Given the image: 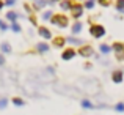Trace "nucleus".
Instances as JSON below:
<instances>
[{
	"label": "nucleus",
	"instance_id": "obj_1",
	"mask_svg": "<svg viewBox=\"0 0 124 115\" xmlns=\"http://www.w3.org/2000/svg\"><path fill=\"white\" fill-rule=\"evenodd\" d=\"M50 22L54 25H57V27H60V28H66L68 25H69V19H68V16L61 14V13L52 16V18H50Z\"/></svg>",
	"mask_w": 124,
	"mask_h": 115
},
{
	"label": "nucleus",
	"instance_id": "obj_2",
	"mask_svg": "<svg viewBox=\"0 0 124 115\" xmlns=\"http://www.w3.org/2000/svg\"><path fill=\"white\" fill-rule=\"evenodd\" d=\"M90 35L93 38L99 39V38H104L105 36V27L101 24H91L90 25Z\"/></svg>",
	"mask_w": 124,
	"mask_h": 115
},
{
	"label": "nucleus",
	"instance_id": "obj_3",
	"mask_svg": "<svg viewBox=\"0 0 124 115\" xmlns=\"http://www.w3.org/2000/svg\"><path fill=\"white\" fill-rule=\"evenodd\" d=\"M77 54L83 58H90V57H94L96 51H94V47L91 44H83L80 47H77Z\"/></svg>",
	"mask_w": 124,
	"mask_h": 115
},
{
	"label": "nucleus",
	"instance_id": "obj_4",
	"mask_svg": "<svg viewBox=\"0 0 124 115\" xmlns=\"http://www.w3.org/2000/svg\"><path fill=\"white\" fill-rule=\"evenodd\" d=\"M77 55V49L72 47V46H69V47H64L63 52H61V60L64 62H71L74 57Z\"/></svg>",
	"mask_w": 124,
	"mask_h": 115
},
{
	"label": "nucleus",
	"instance_id": "obj_5",
	"mask_svg": "<svg viewBox=\"0 0 124 115\" xmlns=\"http://www.w3.org/2000/svg\"><path fill=\"white\" fill-rule=\"evenodd\" d=\"M71 16H72L74 19H80L83 16V5H80V3H72V6H71Z\"/></svg>",
	"mask_w": 124,
	"mask_h": 115
},
{
	"label": "nucleus",
	"instance_id": "obj_6",
	"mask_svg": "<svg viewBox=\"0 0 124 115\" xmlns=\"http://www.w3.org/2000/svg\"><path fill=\"white\" fill-rule=\"evenodd\" d=\"M64 44H66V38L61 36V35L52 38V47H55V49H64Z\"/></svg>",
	"mask_w": 124,
	"mask_h": 115
},
{
	"label": "nucleus",
	"instance_id": "obj_7",
	"mask_svg": "<svg viewBox=\"0 0 124 115\" xmlns=\"http://www.w3.org/2000/svg\"><path fill=\"white\" fill-rule=\"evenodd\" d=\"M36 32H38V35H39V36H41L42 39H52V38H54V35H52V32L49 30L47 27H44V25H39Z\"/></svg>",
	"mask_w": 124,
	"mask_h": 115
},
{
	"label": "nucleus",
	"instance_id": "obj_8",
	"mask_svg": "<svg viewBox=\"0 0 124 115\" xmlns=\"http://www.w3.org/2000/svg\"><path fill=\"white\" fill-rule=\"evenodd\" d=\"M112 82L113 84H123L124 82V73L121 70H115L112 73Z\"/></svg>",
	"mask_w": 124,
	"mask_h": 115
},
{
	"label": "nucleus",
	"instance_id": "obj_9",
	"mask_svg": "<svg viewBox=\"0 0 124 115\" xmlns=\"http://www.w3.org/2000/svg\"><path fill=\"white\" fill-rule=\"evenodd\" d=\"M36 52L38 54H46V52H49L50 51V44L49 43H46V41H41V43H38L36 44Z\"/></svg>",
	"mask_w": 124,
	"mask_h": 115
},
{
	"label": "nucleus",
	"instance_id": "obj_10",
	"mask_svg": "<svg viewBox=\"0 0 124 115\" xmlns=\"http://www.w3.org/2000/svg\"><path fill=\"white\" fill-rule=\"evenodd\" d=\"M66 43H69L71 46H77V47H80V46H83L85 44V41L83 39H80V38H76V36H68L66 38Z\"/></svg>",
	"mask_w": 124,
	"mask_h": 115
},
{
	"label": "nucleus",
	"instance_id": "obj_11",
	"mask_svg": "<svg viewBox=\"0 0 124 115\" xmlns=\"http://www.w3.org/2000/svg\"><path fill=\"white\" fill-rule=\"evenodd\" d=\"M82 28H83V24L80 21H76L72 24V27H71V33L72 35H79L80 32H82Z\"/></svg>",
	"mask_w": 124,
	"mask_h": 115
},
{
	"label": "nucleus",
	"instance_id": "obj_12",
	"mask_svg": "<svg viewBox=\"0 0 124 115\" xmlns=\"http://www.w3.org/2000/svg\"><path fill=\"white\" fill-rule=\"evenodd\" d=\"M11 51H13V47H11V44H9L8 41L0 43V52H2V54H11Z\"/></svg>",
	"mask_w": 124,
	"mask_h": 115
},
{
	"label": "nucleus",
	"instance_id": "obj_13",
	"mask_svg": "<svg viewBox=\"0 0 124 115\" xmlns=\"http://www.w3.org/2000/svg\"><path fill=\"white\" fill-rule=\"evenodd\" d=\"M99 52H101L102 55H108L110 52H113V51H112V46H110V44H107V43H102V44L99 46Z\"/></svg>",
	"mask_w": 124,
	"mask_h": 115
},
{
	"label": "nucleus",
	"instance_id": "obj_14",
	"mask_svg": "<svg viewBox=\"0 0 124 115\" xmlns=\"http://www.w3.org/2000/svg\"><path fill=\"white\" fill-rule=\"evenodd\" d=\"M112 51L115 52V54L116 52H124V43L123 41H115L112 44Z\"/></svg>",
	"mask_w": 124,
	"mask_h": 115
},
{
	"label": "nucleus",
	"instance_id": "obj_15",
	"mask_svg": "<svg viewBox=\"0 0 124 115\" xmlns=\"http://www.w3.org/2000/svg\"><path fill=\"white\" fill-rule=\"evenodd\" d=\"M71 6H72L71 0H60V8L63 11H71Z\"/></svg>",
	"mask_w": 124,
	"mask_h": 115
},
{
	"label": "nucleus",
	"instance_id": "obj_16",
	"mask_svg": "<svg viewBox=\"0 0 124 115\" xmlns=\"http://www.w3.org/2000/svg\"><path fill=\"white\" fill-rule=\"evenodd\" d=\"M46 5H47V0H35L33 9H35V11H39V9H42Z\"/></svg>",
	"mask_w": 124,
	"mask_h": 115
},
{
	"label": "nucleus",
	"instance_id": "obj_17",
	"mask_svg": "<svg viewBox=\"0 0 124 115\" xmlns=\"http://www.w3.org/2000/svg\"><path fill=\"white\" fill-rule=\"evenodd\" d=\"M17 18H19V14L14 13V11H8L6 13V19H8L9 22H17Z\"/></svg>",
	"mask_w": 124,
	"mask_h": 115
},
{
	"label": "nucleus",
	"instance_id": "obj_18",
	"mask_svg": "<svg viewBox=\"0 0 124 115\" xmlns=\"http://www.w3.org/2000/svg\"><path fill=\"white\" fill-rule=\"evenodd\" d=\"M80 106H82L83 109H94V107H96L90 99H82V101H80Z\"/></svg>",
	"mask_w": 124,
	"mask_h": 115
},
{
	"label": "nucleus",
	"instance_id": "obj_19",
	"mask_svg": "<svg viewBox=\"0 0 124 115\" xmlns=\"http://www.w3.org/2000/svg\"><path fill=\"white\" fill-rule=\"evenodd\" d=\"M11 103L14 104V106H17V107H22V106H25V101L22 99V98H19V96L13 98V99H11Z\"/></svg>",
	"mask_w": 124,
	"mask_h": 115
},
{
	"label": "nucleus",
	"instance_id": "obj_20",
	"mask_svg": "<svg viewBox=\"0 0 124 115\" xmlns=\"http://www.w3.org/2000/svg\"><path fill=\"white\" fill-rule=\"evenodd\" d=\"M9 28H11V30L14 32V33H21V32H22V27H21V25L17 24V22H11V25H9Z\"/></svg>",
	"mask_w": 124,
	"mask_h": 115
},
{
	"label": "nucleus",
	"instance_id": "obj_21",
	"mask_svg": "<svg viewBox=\"0 0 124 115\" xmlns=\"http://www.w3.org/2000/svg\"><path fill=\"white\" fill-rule=\"evenodd\" d=\"M8 107V99L6 98H0V110H5Z\"/></svg>",
	"mask_w": 124,
	"mask_h": 115
},
{
	"label": "nucleus",
	"instance_id": "obj_22",
	"mask_svg": "<svg viewBox=\"0 0 124 115\" xmlns=\"http://www.w3.org/2000/svg\"><path fill=\"white\" fill-rule=\"evenodd\" d=\"M116 9H118V11H123L124 13V0H116Z\"/></svg>",
	"mask_w": 124,
	"mask_h": 115
},
{
	"label": "nucleus",
	"instance_id": "obj_23",
	"mask_svg": "<svg viewBox=\"0 0 124 115\" xmlns=\"http://www.w3.org/2000/svg\"><path fill=\"white\" fill-rule=\"evenodd\" d=\"M115 110L119 112V114H123L124 112V103H116L115 104Z\"/></svg>",
	"mask_w": 124,
	"mask_h": 115
},
{
	"label": "nucleus",
	"instance_id": "obj_24",
	"mask_svg": "<svg viewBox=\"0 0 124 115\" xmlns=\"http://www.w3.org/2000/svg\"><path fill=\"white\" fill-rule=\"evenodd\" d=\"M52 16H54V13H52V11H46L44 14L41 16V18H42V21H50Z\"/></svg>",
	"mask_w": 124,
	"mask_h": 115
},
{
	"label": "nucleus",
	"instance_id": "obj_25",
	"mask_svg": "<svg viewBox=\"0 0 124 115\" xmlns=\"http://www.w3.org/2000/svg\"><path fill=\"white\" fill-rule=\"evenodd\" d=\"M83 8L93 9V8H94V2H93V0H86V2H85V5H83Z\"/></svg>",
	"mask_w": 124,
	"mask_h": 115
},
{
	"label": "nucleus",
	"instance_id": "obj_26",
	"mask_svg": "<svg viewBox=\"0 0 124 115\" xmlns=\"http://www.w3.org/2000/svg\"><path fill=\"white\" fill-rule=\"evenodd\" d=\"M115 58H116V62H124V52H116Z\"/></svg>",
	"mask_w": 124,
	"mask_h": 115
},
{
	"label": "nucleus",
	"instance_id": "obj_27",
	"mask_svg": "<svg viewBox=\"0 0 124 115\" xmlns=\"http://www.w3.org/2000/svg\"><path fill=\"white\" fill-rule=\"evenodd\" d=\"M97 2H99V5H102V6H108L110 3H112L110 0H97Z\"/></svg>",
	"mask_w": 124,
	"mask_h": 115
},
{
	"label": "nucleus",
	"instance_id": "obj_28",
	"mask_svg": "<svg viewBox=\"0 0 124 115\" xmlns=\"http://www.w3.org/2000/svg\"><path fill=\"white\" fill-rule=\"evenodd\" d=\"M24 8H25V11H27L28 14H31V13H33V8H31L30 5H27V3H25V5H24Z\"/></svg>",
	"mask_w": 124,
	"mask_h": 115
},
{
	"label": "nucleus",
	"instance_id": "obj_29",
	"mask_svg": "<svg viewBox=\"0 0 124 115\" xmlns=\"http://www.w3.org/2000/svg\"><path fill=\"white\" fill-rule=\"evenodd\" d=\"M8 28H9V25L5 24V22H2V25H0V30H2V32H6Z\"/></svg>",
	"mask_w": 124,
	"mask_h": 115
},
{
	"label": "nucleus",
	"instance_id": "obj_30",
	"mask_svg": "<svg viewBox=\"0 0 124 115\" xmlns=\"http://www.w3.org/2000/svg\"><path fill=\"white\" fill-rule=\"evenodd\" d=\"M28 19H30V22H31V24H33V25H36V18H35V16L33 14H30V16H28Z\"/></svg>",
	"mask_w": 124,
	"mask_h": 115
},
{
	"label": "nucleus",
	"instance_id": "obj_31",
	"mask_svg": "<svg viewBox=\"0 0 124 115\" xmlns=\"http://www.w3.org/2000/svg\"><path fill=\"white\" fill-rule=\"evenodd\" d=\"M16 2H17V0H5V5H8V6H13Z\"/></svg>",
	"mask_w": 124,
	"mask_h": 115
},
{
	"label": "nucleus",
	"instance_id": "obj_32",
	"mask_svg": "<svg viewBox=\"0 0 124 115\" xmlns=\"http://www.w3.org/2000/svg\"><path fill=\"white\" fill-rule=\"evenodd\" d=\"M5 65V57H3V54L0 52V66H3Z\"/></svg>",
	"mask_w": 124,
	"mask_h": 115
},
{
	"label": "nucleus",
	"instance_id": "obj_33",
	"mask_svg": "<svg viewBox=\"0 0 124 115\" xmlns=\"http://www.w3.org/2000/svg\"><path fill=\"white\" fill-rule=\"evenodd\" d=\"M91 66H93L91 63H85V65H83V68H85V70H91Z\"/></svg>",
	"mask_w": 124,
	"mask_h": 115
},
{
	"label": "nucleus",
	"instance_id": "obj_34",
	"mask_svg": "<svg viewBox=\"0 0 124 115\" xmlns=\"http://www.w3.org/2000/svg\"><path fill=\"white\" fill-rule=\"evenodd\" d=\"M57 2H60V0H47L49 5H54V3H57Z\"/></svg>",
	"mask_w": 124,
	"mask_h": 115
},
{
	"label": "nucleus",
	"instance_id": "obj_35",
	"mask_svg": "<svg viewBox=\"0 0 124 115\" xmlns=\"http://www.w3.org/2000/svg\"><path fill=\"white\" fill-rule=\"evenodd\" d=\"M3 6H5V2H2V0H0V9H2Z\"/></svg>",
	"mask_w": 124,
	"mask_h": 115
},
{
	"label": "nucleus",
	"instance_id": "obj_36",
	"mask_svg": "<svg viewBox=\"0 0 124 115\" xmlns=\"http://www.w3.org/2000/svg\"><path fill=\"white\" fill-rule=\"evenodd\" d=\"M2 22H3V21H2V19H0V25H2Z\"/></svg>",
	"mask_w": 124,
	"mask_h": 115
},
{
	"label": "nucleus",
	"instance_id": "obj_37",
	"mask_svg": "<svg viewBox=\"0 0 124 115\" xmlns=\"http://www.w3.org/2000/svg\"><path fill=\"white\" fill-rule=\"evenodd\" d=\"M93 2H94V0H93Z\"/></svg>",
	"mask_w": 124,
	"mask_h": 115
}]
</instances>
